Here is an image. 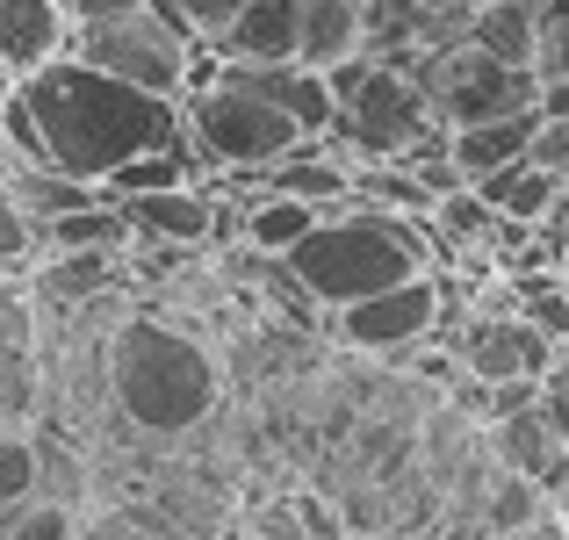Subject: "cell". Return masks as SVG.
Here are the masks:
<instances>
[{"instance_id": "obj_1", "label": "cell", "mask_w": 569, "mask_h": 540, "mask_svg": "<svg viewBox=\"0 0 569 540\" xmlns=\"http://www.w3.org/2000/svg\"><path fill=\"white\" fill-rule=\"evenodd\" d=\"M29 123L43 138V167L101 188L116 167H130L138 152L181 144V101L173 94H144V87L116 80V72L87 66V58L58 51L37 72L14 80Z\"/></svg>"}, {"instance_id": "obj_2", "label": "cell", "mask_w": 569, "mask_h": 540, "mask_svg": "<svg viewBox=\"0 0 569 540\" xmlns=\"http://www.w3.org/2000/svg\"><path fill=\"white\" fill-rule=\"evenodd\" d=\"M440 252L455 260L461 246L455 238H432V217H397V209H376V202H361V194H347V202L325 209L281 260H289L296 289L332 318V310L361 303V296L426 274Z\"/></svg>"}, {"instance_id": "obj_3", "label": "cell", "mask_w": 569, "mask_h": 540, "mask_svg": "<svg viewBox=\"0 0 569 540\" xmlns=\"http://www.w3.org/2000/svg\"><path fill=\"white\" fill-rule=\"evenodd\" d=\"M223 397V368L202 332L167 310H123L109 324V403L152 440L194 432Z\"/></svg>"}, {"instance_id": "obj_4", "label": "cell", "mask_w": 569, "mask_h": 540, "mask_svg": "<svg viewBox=\"0 0 569 540\" xmlns=\"http://www.w3.org/2000/svg\"><path fill=\"white\" fill-rule=\"evenodd\" d=\"M332 130H325V144L339 152V167H361V159H403L411 144H426L432 130V101H426V87L411 80V66H389V58H368V51H353V58H339L332 72Z\"/></svg>"}, {"instance_id": "obj_5", "label": "cell", "mask_w": 569, "mask_h": 540, "mask_svg": "<svg viewBox=\"0 0 569 540\" xmlns=\"http://www.w3.org/2000/svg\"><path fill=\"white\" fill-rule=\"evenodd\" d=\"M181 138H188V152L217 173H260V167H274V159H289L296 144H303V130H296L274 101L246 94V87L202 80V87L181 94Z\"/></svg>"}, {"instance_id": "obj_6", "label": "cell", "mask_w": 569, "mask_h": 540, "mask_svg": "<svg viewBox=\"0 0 569 540\" xmlns=\"http://www.w3.org/2000/svg\"><path fill=\"white\" fill-rule=\"evenodd\" d=\"M66 51L87 58V66H101V72H116V80H130V87H144V94H173V101H181L188 80H194V37L159 0L123 8V14H109V22H72Z\"/></svg>"}, {"instance_id": "obj_7", "label": "cell", "mask_w": 569, "mask_h": 540, "mask_svg": "<svg viewBox=\"0 0 569 540\" xmlns=\"http://www.w3.org/2000/svg\"><path fill=\"white\" fill-rule=\"evenodd\" d=\"M411 80L426 87L432 123L440 130H469V123H498V116L533 109L541 80L533 66H505V58H483L476 43H455V51H418Z\"/></svg>"}, {"instance_id": "obj_8", "label": "cell", "mask_w": 569, "mask_h": 540, "mask_svg": "<svg viewBox=\"0 0 569 540\" xmlns=\"http://www.w3.org/2000/svg\"><path fill=\"white\" fill-rule=\"evenodd\" d=\"M432 324H440V281L432 274H411V281H397V289H376V296H361V303L332 310V332L347 339L353 353L389 360V368H403L418 347H432Z\"/></svg>"}, {"instance_id": "obj_9", "label": "cell", "mask_w": 569, "mask_h": 540, "mask_svg": "<svg viewBox=\"0 0 569 540\" xmlns=\"http://www.w3.org/2000/svg\"><path fill=\"white\" fill-rule=\"evenodd\" d=\"M447 353L469 368V382H541L548 368H556V339L541 332V324L527 318H490V310H476V318H461V332H440Z\"/></svg>"}, {"instance_id": "obj_10", "label": "cell", "mask_w": 569, "mask_h": 540, "mask_svg": "<svg viewBox=\"0 0 569 540\" xmlns=\"http://www.w3.org/2000/svg\"><path fill=\"white\" fill-rule=\"evenodd\" d=\"M209 80H231V87H246V94H260V101H274L281 116H289L303 138H325L332 130V80L325 72H310V66H296V58H267V66H252V58H217V72Z\"/></svg>"}, {"instance_id": "obj_11", "label": "cell", "mask_w": 569, "mask_h": 540, "mask_svg": "<svg viewBox=\"0 0 569 540\" xmlns=\"http://www.w3.org/2000/svg\"><path fill=\"white\" fill-rule=\"evenodd\" d=\"M0 418H37V296L22 274H0Z\"/></svg>"}, {"instance_id": "obj_12", "label": "cell", "mask_w": 569, "mask_h": 540, "mask_svg": "<svg viewBox=\"0 0 569 540\" xmlns=\"http://www.w3.org/2000/svg\"><path fill=\"white\" fill-rule=\"evenodd\" d=\"M109 202L123 209L138 246H202L217 231V194H202L194 180L188 188H152V194H109Z\"/></svg>"}, {"instance_id": "obj_13", "label": "cell", "mask_w": 569, "mask_h": 540, "mask_svg": "<svg viewBox=\"0 0 569 540\" xmlns=\"http://www.w3.org/2000/svg\"><path fill=\"white\" fill-rule=\"evenodd\" d=\"M22 281L37 296V310H80L94 296L123 289V252H43Z\"/></svg>"}, {"instance_id": "obj_14", "label": "cell", "mask_w": 569, "mask_h": 540, "mask_svg": "<svg viewBox=\"0 0 569 540\" xmlns=\"http://www.w3.org/2000/svg\"><path fill=\"white\" fill-rule=\"evenodd\" d=\"M66 37H72L66 0H0V72L8 80H22L43 58H58Z\"/></svg>"}, {"instance_id": "obj_15", "label": "cell", "mask_w": 569, "mask_h": 540, "mask_svg": "<svg viewBox=\"0 0 569 540\" xmlns=\"http://www.w3.org/2000/svg\"><path fill=\"white\" fill-rule=\"evenodd\" d=\"M296 29H303V0H246V8L209 37V51L267 66V58H296Z\"/></svg>"}, {"instance_id": "obj_16", "label": "cell", "mask_w": 569, "mask_h": 540, "mask_svg": "<svg viewBox=\"0 0 569 540\" xmlns=\"http://www.w3.org/2000/svg\"><path fill=\"white\" fill-rule=\"evenodd\" d=\"M533 123H541V109H519V116H498V123H469V130H447V159H455V173L469 180H490L505 167H519L533 144Z\"/></svg>"}, {"instance_id": "obj_17", "label": "cell", "mask_w": 569, "mask_h": 540, "mask_svg": "<svg viewBox=\"0 0 569 540\" xmlns=\"http://www.w3.org/2000/svg\"><path fill=\"white\" fill-rule=\"evenodd\" d=\"M361 51V0H303V29H296V66L332 72L339 58Z\"/></svg>"}, {"instance_id": "obj_18", "label": "cell", "mask_w": 569, "mask_h": 540, "mask_svg": "<svg viewBox=\"0 0 569 540\" xmlns=\"http://www.w3.org/2000/svg\"><path fill=\"white\" fill-rule=\"evenodd\" d=\"M469 43L483 58H505V66H533V43H541V8H533V0H476Z\"/></svg>"}, {"instance_id": "obj_19", "label": "cell", "mask_w": 569, "mask_h": 540, "mask_svg": "<svg viewBox=\"0 0 569 540\" xmlns=\"http://www.w3.org/2000/svg\"><path fill=\"white\" fill-rule=\"evenodd\" d=\"M476 194H483L498 217H512V223H541V217H556V209H562L569 180H562V173H548V167H533V159H519V167L476 180Z\"/></svg>"}, {"instance_id": "obj_20", "label": "cell", "mask_w": 569, "mask_h": 540, "mask_svg": "<svg viewBox=\"0 0 569 540\" xmlns=\"http://www.w3.org/2000/svg\"><path fill=\"white\" fill-rule=\"evenodd\" d=\"M318 217H325L318 202H296V194L252 188L246 202H238V238H246V246H260V252H289Z\"/></svg>"}, {"instance_id": "obj_21", "label": "cell", "mask_w": 569, "mask_h": 540, "mask_svg": "<svg viewBox=\"0 0 569 540\" xmlns=\"http://www.w3.org/2000/svg\"><path fill=\"white\" fill-rule=\"evenodd\" d=\"M43 252H130V223L109 194H94V202L43 223Z\"/></svg>"}, {"instance_id": "obj_22", "label": "cell", "mask_w": 569, "mask_h": 540, "mask_svg": "<svg viewBox=\"0 0 569 540\" xmlns=\"http://www.w3.org/2000/svg\"><path fill=\"white\" fill-rule=\"evenodd\" d=\"M498 469H512V476H533L541 483L548 469L569 454V440H556V426H548L541 411H512V418H498Z\"/></svg>"}, {"instance_id": "obj_23", "label": "cell", "mask_w": 569, "mask_h": 540, "mask_svg": "<svg viewBox=\"0 0 569 540\" xmlns=\"http://www.w3.org/2000/svg\"><path fill=\"white\" fill-rule=\"evenodd\" d=\"M541 512H548V498H541V483H533V476H512V469L490 476V490H483V533L490 540L527 533Z\"/></svg>"}, {"instance_id": "obj_24", "label": "cell", "mask_w": 569, "mask_h": 540, "mask_svg": "<svg viewBox=\"0 0 569 540\" xmlns=\"http://www.w3.org/2000/svg\"><path fill=\"white\" fill-rule=\"evenodd\" d=\"M188 180H194V152L181 138V144H159V152H138L130 167H116L101 180V194H152V188H188Z\"/></svg>"}, {"instance_id": "obj_25", "label": "cell", "mask_w": 569, "mask_h": 540, "mask_svg": "<svg viewBox=\"0 0 569 540\" xmlns=\"http://www.w3.org/2000/svg\"><path fill=\"white\" fill-rule=\"evenodd\" d=\"M72 533H80V512H66L51 498H22L0 512V540H72Z\"/></svg>"}, {"instance_id": "obj_26", "label": "cell", "mask_w": 569, "mask_h": 540, "mask_svg": "<svg viewBox=\"0 0 569 540\" xmlns=\"http://www.w3.org/2000/svg\"><path fill=\"white\" fill-rule=\"evenodd\" d=\"M22 498H37V432L14 426V432H0V512Z\"/></svg>"}, {"instance_id": "obj_27", "label": "cell", "mask_w": 569, "mask_h": 540, "mask_svg": "<svg viewBox=\"0 0 569 540\" xmlns=\"http://www.w3.org/2000/svg\"><path fill=\"white\" fill-rule=\"evenodd\" d=\"M37 260H43V231L22 217V202H14V194L0 188V274H29Z\"/></svg>"}, {"instance_id": "obj_28", "label": "cell", "mask_w": 569, "mask_h": 540, "mask_svg": "<svg viewBox=\"0 0 569 540\" xmlns=\"http://www.w3.org/2000/svg\"><path fill=\"white\" fill-rule=\"evenodd\" d=\"M159 8H167V14L188 29L194 43H209V37H217V29L238 14V8H246V0H159Z\"/></svg>"}, {"instance_id": "obj_29", "label": "cell", "mask_w": 569, "mask_h": 540, "mask_svg": "<svg viewBox=\"0 0 569 540\" xmlns=\"http://www.w3.org/2000/svg\"><path fill=\"white\" fill-rule=\"evenodd\" d=\"M527 159H533V167H548V173H562V180H569V116H541V123H533V144H527Z\"/></svg>"}, {"instance_id": "obj_30", "label": "cell", "mask_w": 569, "mask_h": 540, "mask_svg": "<svg viewBox=\"0 0 569 540\" xmlns=\"http://www.w3.org/2000/svg\"><path fill=\"white\" fill-rule=\"evenodd\" d=\"M533 80H569V14L562 22H541V43H533Z\"/></svg>"}, {"instance_id": "obj_31", "label": "cell", "mask_w": 569, "mask_h": 540, "mask_svg": "<svg viewBox=\"0 0 569 540\" xmlns=\"http://www.w3.org/2000/svg\"><path fill=\"white\" fill-rule=\"evenodd\" d=\"M533 411L556 426V440H569V368H548L541 374V403H533Z\"/></svg>"}, {"instance_id": "obj_32", "label": "cell", "mask_w": 569, "mask_h": 540, "mask_svg": "<svg viewBox=\"0 0 569 540\" xmlns=\"http://www.w3.org/2000/svg\"><path fill=\"white\" fill-rule=\"evenodd\" d=\"M289 504H296V519H303V540H339V512H325L310 490H296Z\"/></svg>"}, {"instance_id": "obj_33", "label": "cell", "mask_w": 569, "mask_h": 540, "mask_svg": "<svg viewBox=\"0 0 569 540\" xmlns=\"http://www.w3.org/2000/svg\"><path fill=\"white\" fill-rule=\"evenodd\" d=\"M123 8H144V0H66V22H109Z\"/></svg>"}, {"instance_id": "obj_34", "label": "cell", "mask_w": 569, "mask_h": 540, "mask_svg": "<svg viewBox=\"0 0 569 540\" xmlns=\"http://www.w3.org/2000/svg\"><path fill=\"white\" fill-rule=\"evenodd\" d=\"M260 540H303V527H296V504H267V512H260Z\"/></svg>"}, {"instance_id": "obj_35", "label": "cell", "mask_w": 569, "mask_h": 540, "mask_svg": "<svg viewBox=\"0 0 569 540\" xmlns=\"http://www.w3.org/2000/svg\"><path fill=\"white\" fill-rule=\"evenodd\" d=\"M533 109H541V116H569V80H548L541 94H533Z\"/></svg>"}, {"instance_id": "obj_36", "label": "cell", "mask_w": 569, "mask_h": 540, "mask_svg": "<svg viewBox=\"0 0 569 540\" xmlns=\"http://www.w3.org/2000/svg\"><path fill=\"white\" fill-rule=\"evenodd\" d=\"M8 87H14V80H8V72H0V94H8Z\"/></svg>"}, {"instance_id": "obj_37", "label": "cell", "mask_w": 569, "mask_h": 540, "mask_svg": "<svg viewBox=\"0 0 569 540\" xmlns=\"http://www.w3.org/2000/svg\"><path fill=\"white\" fill-rule=\"evenodd\" d=\"M72 540H94V533H87V527H80V533H72Z\"/></svg>"}, {"instance_id": "obj_38", "label": "cell", "mask_w": 569, "mask_h": 540, "mask_svg": "<svg viewBox=\"0 0 569 540\" xmlns=\"http://www.w3.org/2000/svg\"><path fill=\"white\" fill-rule=\"evenodd\" d=\"M562 217H569V194H562Z\"/></svg>"}, {"instance_id": "obj_39", "label": "cell", "mask_w": 569, "mask_h": 540, "mask_svg": "<svg viewBox=\"0 0 569 540\" xmlns=\"http://www.w3.org/2000/svg\"><path fill=\"white\" fill-rule=\"evenodd\" d=\"M353 540H368V533H353Z\"/></svg>"}, {"instance_id": "obj_40", "label": "cell", "mask_w": 569, "mask_h": 540, "mask_svg": "<svg viewBox=\"0 0 569 540\" xmlns=\"http://www.w3.org/2000/svg\"><path fill=\"white\" fill-rule=\"evenodd\" d=\"M562 260H569V252H562Z\"/></svg>"}]
</instances>
